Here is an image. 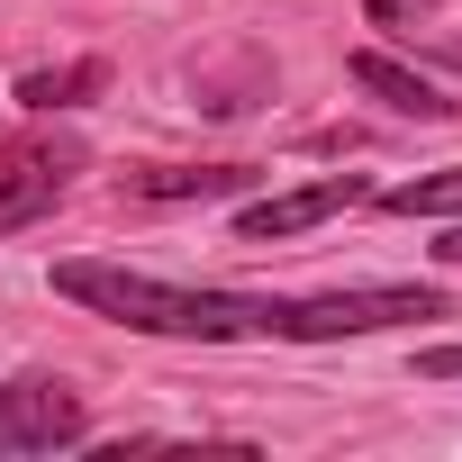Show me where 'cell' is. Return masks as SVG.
Here are the masks:
<instances>
[{"mask_svg": "<svg viewBox=\"0 0 462 462\" xmlns=\"http://www.w3.org/2000/svg\"><path fill=\"white\" fill-rule=\"evenodd\" d=\"M55 291L136 327V336H199V345H236V336H273V300L263 291H190V282H154V273H127V263H100V254H73L55 263Z\"/></svg>", "mask_w": 462, "mask_h": 462, "instance_id": "cell-1", "label": "cell"}, {"mask_svg": "<svg viewBox=\"0 0 462 462\" xmlns=\"http://www.w3.org/2000/svg\"><path fill=\"white\" fill-rule=\"evenodd\" d=\"M426 318H444V291H426V282H381V291H318V300H273V336H291V345H345V336L426 327Z\"/></svg>", "mask_w": 462, "mask_h": 462, "instance_id": "cell-2", "label": "cell"}, {"mask_svg": "<svg viewBox=\"0 0 462 462\" xmlns=\"http://www.w3.org/2000/svg\"><path fill=\"white\" fill-rule=\"evenodd\" d=\"M73 172H91V145L64 136V127H28V136H0V236H19V226H37Z\"/></svg>", "mask_w": 462, "mask_h": 462, "instance_id": "cell-3", "label": "cell"}, {"mask_svg": "<svg viewBox=\"0 0 462 462\" xmlns=\"http://www.w3.org/2000/svg\"><path fill=\"white\" fill-rule=\"evenodd\" d=\"M82 390L55 381V372H19L10 390H0V453H64L82 444Z\"/></svg>", "mask_w": 462, "mask_h": 462, "instance_id": "cell-4", "label": "cell"}, {"mask_svg": "<svg viewBox=\"0 0 462 462\" xmlns=\"http://www.w3.org/2000/svg\"><path fill=\"white\" fill-rule=\"evenodd\" d=\"M336 208H363V172H327V181H309V190H273V199H254V208L236 217V236H245V245L309 236V226H327Z\"/></svg>", "mask_w": 462, "mask_h": 462, "instance_id": "cell-5", "label": "cell"}, {"mask_svg": "<svg viewBox=\"0 0 462 462\" xmlns=\"http://www.w3.org/2000/svg\"><path fill=\"white\" fill-rule=\"evenodd\" d=\"M363 19H372L390 46H408V55L462 73V0H363Z\"/></svg>", "mask_w": 462, "mask_h": 462, "instance_id": "cell-6", "label": "cell"}, {"mask_svg": "<svg viewBox=\"0 0 462 462\" xmlns=\"http://www.w3.org/2000/svg\"><path fill=\"white\" fill-rule=\"evenodd\" d=\"M354 82H363L372 100H390L399 118H444V109H453V100H444L426 73H408L399 55H354Z\"/></svg>", "mask_w": 462, "mask_h": 462, "instance_id": "cell-7", "label": "cell"}, {"mask_svg": "<svg viewBox=\"0 0 462 462\" xmlns=\"http://www.w3.org/2000/svg\"><path fill=\"white\" fill-rule=\"evenodd\" d=\"M91 91H109V64H37V73H19V109H37V118H55V109H82Z\"/></svg>", "mask_w": 462, "mask_h": 462, "instance_id": "cell-8", "label": "cell"}, {"mask_svg": "<svg viewBox=\"0 0 462 462\" xmlns=\"http://www.w3.org/2000/svg\"><path fill=\"white\" fill-rule=\"evenodd\" d=\"M245 181H254V163H208V172L199 163H163V172H136L127 190L136 199H226V190H245Z\"/></svg>", "mask_w": 462, "mask_h": 462, "instance_id": "cell-9", "label": "cell"}, {"mask_svg": "<svg viewBox=\"0 0 462 462\" xmlns=\"http://www.w3.org/2000/svg\"><path fill=\"white\" fill-rule=\"evenodd\" d=\"M381 208H390V217H462V163H453V172H426V181L381 190Z\"/></svg>", "mask_w": 462, "mask_h": 462, "instance_id": "cell-10", "label": "cell"}, {"mask_svg": "<svg viewBox=\"0 0 462 462\" xmlns=\"http://www.w3.org/2000/svg\"><path fill=\"white\" fill-rule=\"evenodd\" d=\"M417 372H426V381H462V345H435V354H417Z\"/></svg>", "mask_w": 462, "mask_h": 462, "instance_id": "cell-11", "label": "cell"}, {"mask_svg": "<svg viewBox=\"0 0 462 462\" xmlns=\"http://www.w3.org/2000/svg\"><path fill=\"white\" fill-rule=\"evenodd\" d=\"M435 263H462V226H453V236H444V245H435Z\"/></svg>", "mask_w": 462, "mask_h": 462, "instance_id": "cell-12", "label": "cell"}]
</instances>
